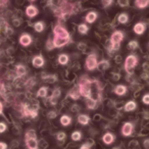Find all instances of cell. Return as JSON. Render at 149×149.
<instances>
[{
  "label": "cell",
  "instance_id": "obj_1",
  "mask_svg": "<svg viewBox=\"0 0 149 149\" xmlns=\"http://www.w3.org/2000/svg\"><path fill=\"white\" fill-rule=\"evenodd\" d=\"M54 33V39H53V45L56 48H60L68 44L70 42V34L64 28L60 26H56L53 30Z\"/></svg>",
  "mask_w": 149,
  "mask_h": 149
},
{
  "label": "cell",
  "instance_id": "obj_2",
  "mask_svg": "<svg viewBox=\"0 0 149 149\" xmlns=\"http://www.w3.org/2000/svg\"><path fill=\"white\" fill-rule=\"evenodd\" d=\"M139 62V58L135 54H130L126 57L125 59V70H126L128 74H132L134 68L137 66Z\"/></svg>",
  "mask_w": 149,
  "mask_h": 149
},
{
  "label": "cell",
  "instance_id": "obj_3",
  "mask_svg": "<svg viewBox=\"0 0 149 149\" xmlns=\"http://www.w3.org/2000/svg\"><path fill=\"white\" fill-rule=\"evenodd\" d=\"M79 92L82 96L86 98H90L91 97V81H89L86 78H83L80 81V85H79Z\"/></svg>",
  "mask_w": 149,
  "mask_h": 149
},
{
  "label": "cell",
  "instance_id": "obj_4",
  "mask_svg": "<svg viewBox=\"0 0 149 149\" xmlns=\"http://www.w3.org/2000/svg\"><path fill=\"white\" fill-rule=\"evenodd\" d=\"M26 144L29 149H38V141L34 130H29L26 133Z\"/></svg>",
  "mask_w": 149,
  "mask_h": 149
},
{
  "label": "cell",
  "instance_id": "obj_5",
  "mask_svg": "<svg viewBox=\"0 0 149 149\" xmlns=\"http://www.w3.org/2000/svg\"><path fill=\"white\" fill-rule=\"evenodd\" d=\"M124 40V33L120 31H116L111 35L110 38V43H111V49L118 50L120 48V42Z\"/></svg>",
  "mask_w": 149,
  "mask_h": 149
},
{
  "label": "cell",
  "instance_id": "obj_6",
  "mask_svg": "<svg viewBox=\"0 0 149 149\" xmlns=\"http://www.w3.org/2000/svg\"><path fill=\"white\" fill-rule=\"evenodd\" d=\"M98 62H97V57L95 54H90L86 59V68L89 70H93L97 68Z\"/></svg>",
  "mask_w": 149,
  "mask_h": 149
},
{
  "label": "cell",
  "instance_id": "obj_7",
  "mask_svg": "<svg viewBox=\"0 0 149 149\" xmlns=\"http://www.w3.org/2000/svg\"><path fill=\"white\" fill-rule=\"evenodd\" d=\"M133 131H134V125L131 122H127L123 125L122 135L124 137H130L133 134Z\"/></svg>",
  "mask_w": 149,
  "mask_h": 149
},
{
  "label": "cell",
  "instance_id": "obj_8",
  "mask_svg": "<svg viewBox=\"0 0 149 149\" xmlns=\"http://www.w3.org/2000/svg\"><path fill=\"white\" fill-rule=\"evenodd\" d=\"M145 30H146V26H145L144 23H137L136 25L133 28V31L136 35H142L144 34Z\"/></svg>",
  "mask_w": 149,
  "mask_h": 149
},
{
  "label": "cell",
  "instance_id": "obj_9",
  "mask_svg": "<svg viewBox=\"0 0 149 149\" xmlns=\"http://www.w3.org/2000/svg\"><path fill=\"white\" fill-rule=\"evenodd\" d=\"M19 43L23 46H29L32 43V37L29 34H23L19 38Z\"/></svg>",
  "mask_w": 149,
  "mask_h": 149
},
{
  "label": "cell",
  "instance_id": "obj_10",
  "mask_svg": "<svg viewBox=\"0 0 149 149\" xmlns=\"http://www.w3.org/2000/svg\"><path fill=\"white\" fill-rule=\"evenodd\" d=\"M114 139H116V137H114V135L111 134V133H106V134H104L103 137H102V141H103L106 145L112 144Z\"/></svg>",
  "mask_w": 149,
  "mask_h": 149
},
{
  "label": "cell",
  "instance_id": "obj_11",
  "mask_svg": "<svg viewBox=\"0 0 149 149\" xmlns=\"http://www.w3.org/2000/svg\"><path fill=\"white\" fill-rule=\"evenodd\" d=\"M44 58L42 57L41 55H37L35 56V57L33 58V60H32V63H33V65L35 66V68H41V66L44 65Z\"/></svg>",
  "mask_w": 149,
  "mask_h": 149
},
{
  "label": "cell",
  "instance_id": "obj_12",
  "mask_svg": "<svg viewBox=\"0 0 149 149\" xmlns=\"http://www.w3.org/2000/svg\"><path fill=\"white\" fill-rule=\"evenodd\" d=\"M136 108H137V103L134 100H130V101H128L125 104L124 109H125V111H127V112H131V111H134Z\"/></svg>",
  "mask_w": 149,
  "mask_h": 149
},
{
  "label": "cell",
  "instance_id": "obj_13",
  "mask_svg": "<svg viewBox=\"0 0 149 149\" xmlns=\"http://www.w3.org/2000/svg\"><path fill=\"white\" fill-rule=\"evenodd\" d=\"M127 91H128V89H127V87L125 85H118L116 88H114V93L118 96L126 95Z\"/></svg>",
  "mask_w": 149,
  "mask_h": 149
},
{
  "label": "cell",
  "instance_id": "obj_14",
  "mask_svg": "<svg viewBox=\"0 0 149 149\" xmlns=\"http://www.w3.org/2000/svg\"><path fill=\"white\" fill-rule=\"evenodd\" d=\"M26 13H27L28 17H36V15H37L38 9L36 8L35 6H33V5H30V6H28L27 9H26Z\"/></svg>",
  "mask_w": 149,
  "mask_h": 149
},
{
  "label": "cell",
  "instance_id": "obj_15",
  "mask_svg": "<svg viewBox=\"0 0 149 149\" xmlns=\"http://www.w3.org/2000/svg\"><path fill=\"white\" fill-rule=\"evenodd\" d=\"M78 122H79L81 125H84V126H86V125L89 124L90 118H89V116H86V114H80V116H78Z\"/></svg>",
  "mask_w": 149,
  "mask_h": 149
},
{
  "label": "cell",
  "instance_id": "obj_16",
  "mask_svg": "<svg viewBox=\"0 0 149 149\" xmlns=\"http://www.w3.org/2000/svg\"><path fill=\"white\" fill-rule=\"evenodd\" d=\"M96 19H97V13H94V11H91V13H89L87 15H86V22L87 23H94V22L96 21Z\"/></svg>",
  "mask_w": 149,
  "mask_h": 149
},
{
  "label": "cell",
  "instance_id": "obj_17",
  "mask_svg": "<svg viewBox=\"0 0 149 149\" xmlns=\"http://www.w3.org/2000/svg\"><path fill=\"white\" fill-rule=\"evenodd\" d=\"M24 108H25V109H24V114H25V116H30L33 118H35L36 116H37L38 112L36 111V110L29 109V108L27 107V105H24Z\"/></svg>",
  "mask_w": 149,
  "mask_h": 149
},
{
  "label": "cell",
  "instance_id": "obj_18",
  "mask_svg": "<svg viewBox=\"0 0 149 149\" xmlns=\"http://www.w3.org/2000/svg\"><path fill=\"white\" fill-rule=\"evenodd\" d=\"M72 123V118L70 116H62L60 118V124L63 127H68Z\"/></svg>",
  "mask_w": 149,
  "mask_h": 149
},
{
  "label": "cell",
  "instance_id": "obj_19",
  "mask_svg": "<svg viewBox=\"0 0 149 149\" xmlns=\"http://www.w3.org/2000/svg\"><path fill=\"white\" fill-rule=\"evenodd\" d=\"M60 96V90L59 89H55L53 91V94H52V96L50 97V101H51L52 104H55L56 102H57V99L58 97Z\"/></svg>",
  "mask_w": 149,
  "mask_h": 149
},
{
  "label": "cell",
  "instance_id": "obj_20",
  "mask_svg": "<svg viewBox=\"0 0 149 149\" xmlns=\"http://www.w3.org/2000/svg\"><path fill=\"white\" fill-rule=\"evenodd\" d=\"M136 6L138 8H145L146 6H148L149 0H136Z\"/></svg>",
  "mask_w": 149,
  "mask_h": 149
},
{
  "label": "cell",
  "instance_id": "obj_21",
  "mask_svg": "<svg viewBox=\"0 0 149 149\" xmlns=\"http://www.w3.org/2000/svg\"><path fill=\"white\" fill-rule=\"evenodd\" d=\"M15 70H17V77H23L24 74H26V68L24 65H22V64H19L17 66V68H15Z\"/></svg>",
  "mask_w": 149,
  "mask_h": 149
},
{
  "label": "cell",
  "instance_id": "obj_22",
  "mask_svg": "<svg viewBox=\"0 0 149 149\" xmlns=\"http://www.w3.org/2000/svg\"><path fill=\"white\" fill-rule=\"evenodd\" d=\"M58 62H59L60 64H62V65H64V64H68V56L66 55V54H60V55L58 56Z\"/></svg>",
  "mask_w": 149,
  "mask_h": 149
},
{
  "label": "cell",
  "instance_id": "obj_23",
  "mask_svg": "<svg viewBox=\"0 0 149 149\" xmlns=\"http://www.w3.org/2000/svg\"><path fill=\"white\" fill-rule=\"evenodd\" d=\"M118 21L120 24H127L129 21V17L127 13H120V15H118Z\"/></svg>",
  "mask_w": 149,
  "mask_h": 149
},
{
  "label": "cell",
  "instance_id": "obj_24",
  "mask_svg": "<svg viewBox=\"0 0 149 149\" xmlns=\"http://www.w3.org/2000/svg\"><path fill=\"white\" fill-rule=\"evenodd\" d=\"M110 66V64H109V62L107 61V60H102V61H100L99 63H98V65H97V68H99V70H107L108 68Z\"/></svg>",
  "mask_w": 149,
  "mask_h": 149
},
{
  "label": "cell",
  "instance_id": "obj_25",
  "mask_svg": "<svg viewBox=\"0 0 149 149\" xmlns=\"http://www.w3.org/2000/svg\"><path fill=\"white\" fill-rule=\"evenodd\" d=\"M47 92H48L47 88H46V87H42V88H40V89L38 90L37 96H38V97L44 98V97H46V96H47Z\"/></svg>",
  "mask_w": 149,
  "mask_h": 149
},
{
  "label": "cell",
  "instance_id": "obj_26",
  "mask_svg": "<svg viewBox=\"0 0 149 149\" xmlns=\"http://www.w3.org/2000/svg\"><path fill=\"white\" fill-rule=\"evenodd\" d=\"M70 137L74 141H80L82 139V133L79 132V131H74Z\"/></svg>",
  "mask_w": 149,
  "mask_h": 149
},
{
  "label": "cell",
  "instance_id": "obj_27",
  "mask_svg": "<svg viewBox=\"0 0 149 149\" xmlns=\"http://www.w3.org/2000/svg\"><path fill=\"white\" fill-rule=\"evenodd\" d=\"M138 47H139V43L136 41V40H132V41L129 42L128 48L130 50H135V49H137Z\"/></svg>",
  "mask_w": 149,
  "mask_h": 149
},
{
  "label": "cell",
  "instance_id": "obj_28",
  "mask_svg": "<svg viewBox=\"0 0 149 149\" xmlns=\"http://www.w3.org/2000/svg\"><path fill=\"white\" fill-rule=\"evenodd\" d=\"M96 101L93 99V98H88V100H87V106H88V108L89 109H94L95 108V106H96Z\"/></svg>",
  "mask_w": 149,
  "mask_h": 149
},
{
  "label": "cell",
  "instance_id": "obj_29",
  "mask_svg": "<svg viewBox=\"0 0 149 149\" xmlns=\"http://www.w3.org/2000/svg\"><path fill=\"white\" fill-rule=\"evenodd\" d=\"M34 28H35V31H36V32L40 33V32H42V31L44 30V24L42 23V22H38V23H36V24H35Z\"/></svg>",
  "mask_w": 149,
  "mask_h": 149
},
{
  "label": "cell",
  "instance_id": "obj_30",
  "mask_svg": "<svg viewBox=\"0 0 149 149\" xmlns=\"http://www.w3.org/2000/svg\"><path fill=\"white\" fill-rule=\"evenodd\" d=\"M88 30H89V28H88L87 25H85V24H82V25L79 26V32L81 34H86L88 32Z\"/></svg>",
  "mask_w": 149,
  "mask_h": 149
},
{
  "label": "cell",
  "instance_id": "obj_31",
  "mask_svg": "<svg viewBox=\"0 0 149 149\" xmlns=\"http://www.w3.org/2000/svg\"><path fill=\"white\" fill-rule=\"evenodd\" d=\"M48 78L46 77H43V80L46 82H49V83H53V82L56 81V77L55 76H47Z\"/></svg>",
  "mask_w": 149,
  "mask_h": 149
},
{
  "label": "cell",
  "instance_id": "obj_32",
  "mask_svg": "<svg viewBox=\"0 0 149 149\" xmlns=\"http://www.w3.org/2000/svg\"><path fill=\"white\" fill-rule=\"evenodd\" d=\"M142 102L145 105H149V93H146L143 95L142 97Z\"/></svg>",
  "mask_w": 149,
  "mask_h": 149
},
{
  "label": "cell",
  "instance_id": "obj_33",
  "mask_svg": "<svg viewBox=\"0 0 149 149\" xmlns=\"http://www.w3.org/2000/svg\"><path fill=\"white\" fill-rule=\"evenodd\" d=\"M56 138H57V140L58 141H63L64 139L66 138V135H65V133H63V132H59L57 134V136H56Z\"/></svg>",
  "mask_w": 149,
  "mask_h": 149
},
{
  "label": "cell",
  "instance_id": "obj_34",
  "mask_svg": "<svg viewBox=\"0 0 149 149\" xmlns=\"http://www.w3.org/2000/svg\"><path fill=\"white\" fill-rule=\"evenodd\" d=\"M80 95H81V94H80V92H76V91H74V92L72 91L70 93V96L72 98V99H78V98L80 97Z\"/></svg>",
  "mask_w": 149,
  "mask_h": 149
},
{
  "label": "cell",
  "instance_id": "obj_35",
  "mask_svg": "<svg viewBox=\"0 0 149 149\" xmlns=\"http://www.w3.org/2000/svg\"><path fill=\"white\" fill-rule=\"evenodd\" d=\"M6 129H7V126L4 124V123H0V133L5 132Z\"/></svg>",
  "mask_w": 149,
  "mask_h": 149
},
{
  "label": "cell",
  "instance_id": "obj_36",
  "mask_svg": "<svg viewBox=\"0 0 149 149\" xmlns=\"http://www.w3.org/2000/svg\"><path fill=\"white\" fill-rule=\"evenodd\" d=\"M111 2H112V0H102V3H103V5L105 7L109 6V5L111 4Z\"/></svg>",
  "mask_w": 149,
  "mask_h": 149
},
{
  "label": "cell",
  "instance_id": "obj_37",
  "mask_svg": "<svg viewBox=\"0 0 149 149\" xmlns=\"http://www.w3.org/2000/svg\"><path fill=\"white\" fill-rule=\"evenodd\" d=\"M56 116V112H54V111H50V112H48V118H54Z\"/></svg>",
  "mask_w": 149,
  "mask_h": 149
},
{
  "label": "cell",
  "instance_id": "obj_38",
  "mask_svg": "<svg viewBox=\"0 0 149 149\" xmlns=\"http://www.w3.org/2000/svg\"><path fill=\"white\" fill-rule=\"evenodd\" d=\"M7 148V144L4 142H0V149H6Z\"/></svg>",
  "mask_w": 149,
  "mask_h": 149
},
{
  "label": "cell",
  "instance_id": "obj_39",
  "mask_svg": "<svg viewBox=\"0 0 149 149\" xmlns=\"http://www.w3.org/2000/svg\"><path fill=\"white\" fill-rule=\"evenodd\" d=\"M144 146L146 147L147 149H149V139H146V140L144 141Z\"/></svg>",
  "mask_w": 149,
  "mask_h": 149
},
{
  "label": "cell",
  "instance_id": "obj_40",
  "mask_svg": "<svg viewBox=\"0 0 149 149\" xmlns=\"http://www.w3.org/2000/svg\"><path fill=\"white\" fill-rule=\"evenodd\" d=\"M80 149H90V147L88 146V144H84L83 146H82Z\"/></svg>",
  "mask_w": 149,
  "mask_h": 149
},
{
  "label": "cell",
  "instance_id": "obj_41",
  "mask_svg": "<svg viewBox=\"0 0 149 149\" xmlns=\"http://www.w3.org/2000/svg\"><path fill=\"white\" fill-rule=\"evenodd\" d=\"M2 111H3V105H2V103L0 102V113H2Z\"/></svg>",
  "mask_w": 149,
  "mask_h": 149
},
{
  "label": "cell",
  "instance_id": "obj_42",
  "mask_svg": "<svg viewBox=\"0 0 149 149\" xmlns=\"http://www.w3.org/2000/svg\"><path fill=\"white\" fill-rule=\"evenodd\" d=\"M32 1H34V0H32Z\"/></svg>",
  "mask_w": 149,
  "mask_h": 149
}]
</instances>
